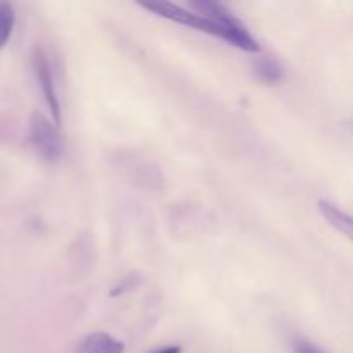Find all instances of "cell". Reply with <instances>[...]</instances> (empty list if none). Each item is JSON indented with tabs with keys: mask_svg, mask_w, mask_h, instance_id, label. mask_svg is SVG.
I'll return each mask as SVG.
<instances>
[{
	"mask_svg": "<svg viewBox=\"0 0 353 353\" xmlns=\"http://www.w3.org/2000/svg\"><path fill=\"white\" fill-rule=\"evenodd\" d=\"M190 9L210 19L212 23L219 24L221 31H223V40L228 41L230 45L243 52H250V54L261 52L259 41L252 37L250 31L245 28V24L238 21L223 3L210 2V0H199V2L190 3Z\"/></svg>",
	"mask_w": 353,
	"mask_h": 353,
	"instance_id": "cell-1",
	"label": "cell"
},
{
	"mask_svg": "<svg viewBox=\"0 0 353 353\" xmlns=\"http://www.w3.org/2000/svg\"><path fill=\"white\" fill-rule=\"evenodd\" d=\"M141 7L150 12H154L155 16L164 17V19L172 21V23L183 24V26L193 28L196 31H202V33H209L212 37L223 38V31L217 26L216 23H212L207 17L200 16L195 10L185 9V7L174 6V3L169 2H152V3H141Z\"/></svg>",
	"mask_w": 353,
	"mask_h": 353,
	"instance_id": "cell-2",
	"label": "cell"
},
{
	"mask_svg": "<svg viewBox=\"0 0 353 353\" xmlns=\"http://www.w3.org/2000/svg\"><path fill=\"white\" fill-rule=\"evenodd\" d=\"M30 134L38 154L47 162H57L64 154L61 133L57 126L41 114H33L30 121Z\"/></svg>",
	"mask_w": 353,
	"mask_h": 353,
	"instance_id": "cell-3",
	"label": "cell"
},
{
	"mask_svg": "<svg viewBox=\"0 0 353 353\" xmlns=\"http://www.w3.org/2000/svg\"><path fill=\"white\" fill-rule=\"evenodd\" d=\"M33 68L34 74H37L38 85H40L41 93L45 97L48 109H50L52 117H54L55 124H61V103H59L57 90H55L54 74H52V65L48 62V57L41 48H37L33 54Z\"/></svg>",
	"mask_w": 353,
	"mask_h": 353,
	"instance_id": "cell-4",
	"label": "cell"
},
{
	"mask_svg": "<svg viewBox=\"0 0 353 353\" xmlns=\"http://www.w3.org/2000/svg\"><path fill=\"white\" fill-rule=\"evenodd\" d=\"M319 210L323 214L324 219L327 221V224L334 228L336 231H340L345 238L353 241V216L352 214L345 212L343 209H340L334 203L327 202V200H319Z\"/></svg>",
	"mask_w": 353,
	"mask_h": 353,
	"instance_id": "cell-5",
	"label": "cell"
},
{
	"mask_svg": "<svg viewBox=\"0 0 353 353\" xmlns=\"http://www.w3.org/2000/svg\"><path fill=\"white\" fill-rule=\"evenodd\" d=\"M78 353H124L123 341L107 333H92L81 341Z\"/></svg>",
	"mask_w": 353,
	"mask_h": 353,
	"instance_id": "cell-6",
	"label": "cell"
},
{
	"mask_svg": "<svg viewBox=\"0 0 353 353\" xmlns=\"http://www.w3.org/2000/svg\"><path fill=\"white\" fill-rule=\"evenodd\" d=\"M254 72L265 85H276L283 79V68L276 59L269 55H259L254 62Z\"/></svg>",
	"mask_w": 353,
	"mask_h": 353,
	"instance_id": "cell-7",
	"label": "cell"
},
{
	"mask_svg": "<svg viewBox=\"0 0 353 353\" xmlns=\"http://www.w3.org/2000/svg\"><path fill=\"white\" fill-rule=\"evenodd\" d=\"M14 7L9 2H0V48L6 47L14 30Z\"/></svg>",
	"mask_w": 353,
	"mask_h": 353,
	"instance_id": "cell-8",
	"label": "cell"
},
{
	"mask_svg": "<svg viewBox=\"0 0 353 353\" xmlns=\"http://www.w3.org/2000/svg\"><path fill=\"white\" fill-rule=\"evenodd\" d=\"M296 353H323L317 347H314L312 343H307V341H299L295 347Z\"/></svg>",
	"mask_w": 353,
	"mask_h": 353,
	"instance_id": "cell-9",
	"label": "cell"
},
{
	"mask_svg": "<svg viewBox=\"0 0 353 353\" xmlns=\"http://www.w3.org/2000/svg\"><path fill=\"white\" fill-rule=\"evenodd\" d=\"M152 353H181V348H179V347H165V348H161V350H155Z\"/></svg>",
	"mask_w": 353,
	"mask_h": 353,
	"instance_id": "cell-10",
	"label": "cell"
}]
</instances>
